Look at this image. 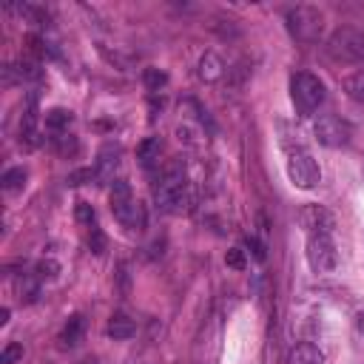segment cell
Here are the masks:
<instances>
[{"label":"cell","instance_id":"cell-1","mask_svg":"<svg viewBox=\"0 0 364 364\" xmlns=\"http://www.w3.org/2000/svg\"><path fill=\"white\" fill-rule=\"evenodd\" d=\"M154 202L162 213H182L188 205V176L182 162H171L154 185Z\"/></svg>","mask_w":364,"mask_h":364},{"label":"cell","instance_id":"cell-2","mask_svg":"<svg viewBox=\"0 0 364 364\" xmlns=\"http://www.w3.org/2000/svg\"><path fill=\"white\" fill-rule=\"evenodd\" d=\"M111 213L128 230H142L145 228V208L134 199L131 185L125 179H117L111 185Z\"/></svg>","mask_w":364,"mask_h":364},{"label":"cell","instance_id":"cell-3","mask_svg":"<svg viewBox=\"0 0 364 364\" xmlns=\"http://www.w3.org/2000/svg\"><path fill=\"white\" fill-rule=\"evenodd\" d=\"M290 97H293V105H296L299 114H313L327 100V91H324V82L316 74L299 71L290 80Z\"/></svg>","mask_w":364,"mask_h":364},{"label":"cell","instance_id":"cell-4","mask_svg":"<svg viewBox=\"0 0 364 364\" xmlns=\"http://www.w3.org/2000/svg\"><path fill=\"white\" fill-rule=\"evenodd\" d=\"M327 51L333 60L341 63H361L364 60V31L353 26H338L327 37Z\"/></svg>","mask_w":364,"mask_h":364},{"label":"cell","instance_id":"cell-5","mask_svg":"<svg viewBox=\"0 0 364 364\" xmlns=\"http://www.w3.org/2000/svg\"><path fill=\"white\" fill-rule=\"evenodd\" d=\"M287 179L296 185V188H301V191H310V188H316L318 182H321V168H318V162L313 159V154H307V151H290L287 154Z\"/></svg>","mask_w":364,"mask_h":364},{"label":"cell","instance_id":"cell-6","mask_svg":"<svg viewBox=\"0 0 364 364\" xmlns=\"http://www.w3.org/2000/svg\"><path fill=\"white\" fill-rule=\"evenodd\" d=\"M313 136H316V142L324 145V148H344V145L350 142L353 131H350V122H347V119H341V117H336V114H321V117L313 122Z\"/></svg>","mask_w":364,"mask_h":364},{"label":"cell","instance_id":"cell-7","mask_svg":"<svg viewBox=\"0 0 364 364\" xmlns=\"http://www.w3.org/2000/svg\"><path fill=\"white\" fill-rule=\"evenodd\" d=\"M321 23H324V17H321L318 9L296 6V9L287 11V28H290V34H293L296 40H304V43L318 40V34H321Z\"/></svg>","mask_w":364,"mask_h":364},{"label":"cell","instance_id":"cell-8","mask_svg":"<svg viewBox=\"0 0 364 364\" xmlns=\"http://www.w3.org/2000/svg\"><path fill=\"white\" fill-rule=\"evenodd\" d=\"M336 262H338V253L330 236H307V264L316 273H330Z\"/></svg>","mask_w":364,"mask_h":364},{"label":"cell","instance_id":"cell-9","mask_svg":"<svg viewBox=\"0 0 364 364\" xmlns=\"http://www.w3.org/2000/svg\"><path fill=\"white\" fill-rule=\"evenodd\" d=\"M299 219H301V228L310 236H330L333 228H336L333 213L327 208H321V205H304L301 213H299Z\"/></svg>","mask_w":364,"mask_h":364},{"label":"cell","instance_id":"cell-10","mask_svg":"<svg viewBox=\"0 0 364 364\" xmlns=\"http://www.w3.org/2000/svg\"><path fill=\"white\" fill-rule=\"evenodd\" d=\"M117 165H119V145H114V142L102 145V148H100V154H97L94 179H100V182H108V179L114 176Z\"/></svg>","mask_w":364,"mask_h":364},{"label":"cell","instance_id":"cell-11","mask_svg":"<svg viewBox=\"0 0 364 364\" xmlns=\"http://www.w3.org/2000/svg\"><path fill=\"white\" fill-rule=\"evenodd\" d=\"M196 74H199L202 82H219V80L225 77V63H222V57H219L216 51H205V54L199 57Z\"/></svg>","mask_w":364,"mask_h":364},{"label":"cell","instance_id":"cell-12","mask_svg":"<svg viewBox=\"0 0 364 364\" xmlns=\"http://www.w3.org/2000/svg\"><path fill=\"white\" fill-rule=\"evenodd\" d=\"M159 156H162V142H159V136H148V139H142V142L136 145V159H139V165H142L145 171L156 168V165H159Z\"/></svg>","mask_w":364,"mask_h":364},{"label":"cell","instance_id":"cell-13","mask_svg":"<svg viewBox=\"0 0 364 364\" xmlns=\"http://www.w3.org/2000/svg\"><path fill=\"white\" fill-rule=\"evenodd\" d=\"M108 336L114 338V341H128L134 333H136V324H134V318L131 316H125V313H114L111 318H108Z\"/></svg>","mask_w":364,"mask_h":364},{"label":"cell","instance_id":"cell-14","mask_svg":"<svg viewBox=\"0 0 364 364\" xmlns=\"http://www.w3.org/2000/svg\"><path fill=\"white\" fill-rule=\"evenodd\" d=\"M290 364H324V353L316 347V344H310V341H301V344H296L293 350H290V358H287Z\"/></svg>","mask_w":364,"mask_h":364},{"label":"cell","instance_id":"cell-15","mask_svg":"<svg viewBox=\"0 0 364 364\" xmlns=\"http://www.w3.org/2000/svg\"><path fill=\"white\" fill-rule=\"evenodd\" d=\"M82 333H85V318H82L80 313H74V316L65 321L63 333H60V344H63V347H77V344L82 341Z\"/></svg>","mask_w":364,"mask_h":364},{"label":"cell","instance_id":"cell-16","mask_svg":"<svg viewBox=\"0 0 364 364\" xmlns=\"http://www.w3.org/2000/svg\"><path fill=\"white\" fill-rule=\"evenodd\" d=\"M37 296H40V279H37V273H23L17 279V299L23 304H34Z\"/></svg>","mask_w":364,"mask_h":364},{"label":"cell","instance_id":"cell-17","mask_svg":"<svg viewBox=\"0 0 364 364\" xmlns=\"http://www.w3.org/2000/svg\"><path fill=\"white\" fill-rule=\"evenodd\" d=\"M20 142H26L28 148H34L37 142H40V134H37V111H34V105L23 114V119H20Z\"/></svg>","mask_w":364,"mask_h":364},{"label":"cell","instance_id":"cell-18","mask_svg":"<svg viewBox=\"0 0 364 364\" xmlns=\"http://www.w3.org/2000/svg\"><path fill=\"white\" fill-rule=\"evenodd\" d=\"M71 111H65V108H51V111H46V128L51 131V134H68V125H71Z\"/></svg>","mask_w":364,"mask_h":364},{"label":"cell","instance_id":"cell-19","mask_svg":"<svg viewBox=\"0 0 364 364\" xmlns=\"http://www.w3.org/2000/svg\"><path fill=\"white\" fill-rule=\"evenodd\" d=\"M26 176H28V173H26V168H20V165H17V168H9V171L3 173V179H0V182H3V191H6V193L23 191Z\"/></svg>","mask_w":364,"mask_h":364},{"label":"cell","instance_id":"cell-20","mask_svg":"<svg viewBox=\"0 0 364 364\" xmlns=\"http://www.w3.org/2000/svg\"><path fill=\"white\" fill-rule=\"evenodd\" d=\"M344 94L353 100V102H361L364 105V71H355L344 80Z\"/></svg>","mask_w":364,"mask_h":364},{"label":"cell","instance_id":"cell-21","mask_svg":"<svg viewBox=\"0 0 364 364\" xmlns=\"http://www.w3.org/2000/svg\"><path fill=\"white\" fill-rule=\"evenodd\" d=\"M51 142H54V151H57L60 156H74V154H77V139H74L71 134H54Z\"/></svg>","mask_w":364,"mask_h":364},{"label":"cell","instance_id":"cell-22","mask_svg":"<svg viewBox=\"0 0 364 364\" xmlns=\"http://www.w3.org/2000/svg\"><path fill=\"white\" fill-rule=\"evenodd\" d=\"M165 82H168V74H165V71H159V68H145V85H148V91H159Z\"/></svg>","mask_w":364,"mask_h":364},{"label":"cell","instance_id":"cell-23","mask_svg":"<svg viewBox=\"0 0 364 364\" xmlns=\"http://www.w3.org/2000/svg\"><path fill=\"white\" fill-rule=\"evenodd\" d=\"M20 358H23V344H17V341H9L0 353V364H14Z\"/></svg>","mask_w":364,"mask_h":364},{"label":"cell","instance_id":"cell-24","mask_svg":"<svg viewBox=\"0 0 364 364\" xmlns=\"http://www.w3.org/2000/svg\"><path fill=\"white\" fill-rule=\"evenodd\" d=\"M57 273H60V264H57L54 259L37 262V279H40V282H43V279H57Z\"/></svg>","mask_w":364,"mask_h":364},{"label":"cell","instance_id":"cell-25","mask_svg":"<svg viewBox=\"0 0 364 364\" xmlns=\"http://www.w3.org/2000/svg\"><path fill=\"white\" fill-rule=\"evenodd\" d=\"M88 247L100 256V253H105V236L100 233V228L97 225H91V233H88Z\"/></svg>","mask_w":364,"mask_h":364},{"label":"cell","instance_id":"cell-26","mask_svg":"<svg viewBox=\"0 0 364 364\" xmlns=\"http://www.w3.org/2000/svg\"><path fill=\"white\" fill-rule=\"evenodd\" d=\"M225 262H228V267H233V270H245V250H242V247H230L228 256H225Z\"/></svg>","mask_w":364,"mask_h":364},{"label":"cell","instance_id":"cell-27","mask_svg":"<svg viewBox=\"0 0 364 364\" xmlns=\"http://www.w3.org/2000/svg\"><path fill=\"white\" fill-rule=\"evenodd\" d=\"M245 247H247V253H250L256 262H264V245H262L256 236H247V239H245Z\"/></svg>","mask_w":364,"mask_h":364},{"label":"cell","instance_id":"cell-28","mask_svg":"<svg viewBox=\"0 0 364 364\" xmlns=\"http://www.w3.org/2000/svg\"><path fill=\"white\" fill-rule=\"evenodd\" d=\"M77 219L91 228V225H94V208H91L88 202H77Z\"/></svg>","mask_w":364,"mask_h":364},{"label":"cell","instance_id":"cell-29","mask_svg":"<svg viewBox=\"0 0 364 364\" xmlns=\"http://www.w3.org/2000/svg\"><path fill=\"white\" fill-rule=\"evenodd\" d=\"M355 324H358V333L364 336V307H361V313H358V321H355Z\"/></svg>","mask_w":364,"mask_h":364},{"label":"cell","instance_id":"cell-30","mask_svg":"<svg viewBox=\"0 0 364 364\" xmlns=\"http://www.w3.org/2000/svg\"><path fill=\"white\" fill-rule=\"evenodd\" d=\"M0 324H9V307L0 310Z\"/></svg>","mask_w":364,"mask_h":364},{"label":"cell","instance_id":"cell-31","mask_svg":"<svg viewBox=\"0 0 364 364\" xmlns=\"http://www.w3.org/2000/svg\"><path fill=\"white\" fill-rule=\"evenodd\" d=\"M82 364H97V361H82Z\"/></svg>","mask_w":364,"mask_h":364}]
</instances>
